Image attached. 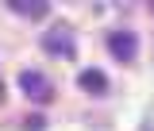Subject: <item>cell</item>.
<instances>
[{"instance_id": "6da1fadb", "label": "cell", "mask_w": 154, "mask_h": 131, "mask_svg": "<svg viewBox=\"0 0 154 131\" xmlns=\"http://www.w3.org/2000/svg\"><path fill=\"white\" fill-rule=\"evenodd\" d=\"M19 89H23V96H27V100H35V104H46V100L54 96V85H50L42 73H35V70L19 73Z\"/></svg>"}, {"instance_id": "7a4b0ae2", "label": "cell", "mask_w": 154, "mask_h": 131, "mask_svg": "<svg viewBox=\"0 0 154 131\" xmlns=\"http://www.w3.org/2000/svg\"><path fill=\"white\" fill-rule=\"evenodd\" d=\"M42 50H50V54H58V58H69L73 54V31L69 27H50L46 35H42Z\"/></svg>"}, {"instance_id": "3957f363", "label": "cell", "mask_w": 154, "mask_h": 131, "mask_svg": "<svg viewBox=\"0 0 154 131\" xmlns=\"http://www.w3.org/2000/svg\"><path fill=\"white\" fill-rule=\"evenodd\" d=\"M108 50H112L119 62H131L135 50H139V35H135V31H112V35H108Z\"/></svg>"}, {"instance_id": "277c9868", "label": "cell", "mask_w": 154, "mask_h": 131, "mask_svg": "<svg viewBox=\"0 0 154 131\" xmlns=\"http://www.w3.org/2000/svg\"><path fill=\"white\" fill-rule=\"evenodd\" d=\"M77 85H81L89 96H104V93H108V77L100 73V70H93V66L77 73Z\"/></svg>"}, {"instance_id": "5b68a950", "label": "cell", "mask_w": 154, "mask_h": 131, "mask_svg": "<svg viewBox=\"0 0 154 131\" xmlns=\"http://www.w3.org/2000/svg\"><path fill=\"white\" fill-rule=\"evenodd\" d=\"M16 16H27V19H42L46 12H50V4H27V0H12L8 4Z\"/></svg>"}, {"instance_id": "8992f818", "label": "cell", "mask_w": 154, "mask_h": 131, "mask_svg": "<svg viewBox=\"0 0 154 131\" xmlns=\"http://www.w3.org/2000/svg\"><path fill=\"white\" fill-rule=\"evenodd\" d=\"M146 131H154V123H150V127H146Z\"/></svg>"}]
</instances>
